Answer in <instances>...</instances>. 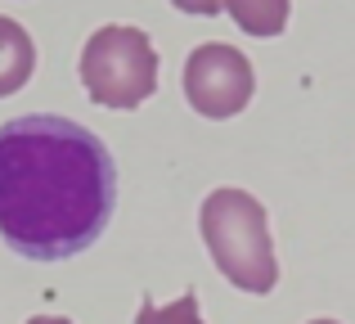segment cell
I'll list each match as a JSON object with an SVG mask.
<instances>
[{"label":"cell","mask_w":355,"mask_h":324,"mask_svg":"<svg viewBox=\"0 0 355 324\" xmlns=\"http://www.w3.org/2000/svg\"><path fill=\"white\" fill-rule=\"evenodd\" d=\"M311 324H338V320H311Z\"/></svg>","instance_id":"30bf717a"},{"label":"cell","mask_w":355,"mask_h":324,"mask_svg":"<svg viewBox=\"0 0 355 324\" xmlns=\"http://www.w3.org/2000/svg\"><path fill=\"white\" fill-rule=\"evenodd\" d=\"M117 167L95 131L50 113L0 126V239L18 257L63 262L104 235Z\"/></svg>","instance_id":"6da1fadb"},{"label":"cell","mask_w":355,"mask_h":324,"mask_svg":"<svg viewBox=\"0 0 355 324\" xmlns=\"http://www.w3.org/2000/svg\"><path fill=\"white\" fill-rule=\"evenodd\" d=\"M32 68H36V45L27 36V27L0 14V99L18 95L32 77Z\"/></svg>","instance_id":"5b68a950"},{"label":"cell","mask_w":355,"mask_h":324,"mask_svg":"<svg viewBox=\"0 0 355 324\" xmlns=\"http://www.w3.org/2000/svg\"><path fill=\"white\" fill-rule=\"evenodd\" d=\"M175 9H184V14H220L225 9V0H171Z\"/></svg>","instance_id":"ba28073f"},{"label":"cell","mask_w":355,"mask_h":324,"mask_svg":"<svg viewBox=\"0 0 355 324\" xmlns=\"http://www.w3.org/2000/svg\"><path fill=\"white\" fill-rule=\"evenodd\" d=\"M81 86L104 108H139L157 90V50L139 27H99L81 50Z\"/></svg>","instance_id":"3957f363"},{"label":"cell","mask_w":355,"mask_h":324,"mask_svg":"<svg viewBox=\"0 0 355 324\" xmlns=\"http://www.w3.org/2000/svg\"><path fill=\"white\" fill-rule=\"evenodd\" d=\"M252 90H257V72L234 45L207 41L184 59V99L193 104V113L216 117V122L234 117L252 104Z\"/></svg>","instance_id":"277c9868"},{"label":"cell","mask_w":355,"mask_h":324,"mask_svg":"<svg viewBox=\"0 0 355 324\" xmlns=\"http://www.w3.org/2000/svg\"><path fill=\"white\" fill-rule=\"evenodd\" d=\"M288 9L293 0H225V14L248 36H279L288 27Z\"/></svg>","instance_id":"8992f818"},{"label":"cell","mask_w":355,"mask_h":324,"mask_svg":"<svg viewBox=\"0 0 355 324\" xmlns=\"http://www.w3.org/2000/svg\"><path fill=\"white\" fill-rule=\"evenodd\" d=\"M135 324H202V316H198V293H180L171 307L144 302V307L135 311Z\"/></svg>","instance_id":"52a82bcc"},{"label":"cell","mask_w":355,"mask_h":324,"mask_svg":"<svg viewBox=\"0 0 355 324\" xmlns=\"http://www.w3.org/2000/svg\"><path fill=\"white\" fill-rule=\"evenodd\" d=\"M27 324H72V320H59V316H32Z\"/></svg>","instance_id":"9c48e42d"},{"label":"cell","mask_w":355,"mask_h":324,"mask_svg":"<svg viewBox=\"0 0 355 324\" xmlns=\"http://www.w3.org/2000/svg\"><path fill=\"white\" fill-rule=\"evenodd\" d=\"M198 230H202V244H207L216 271L234 289L261 298V293H270L279 284V262H275V239H270L266 207L248 189H211L202 198Z\"/></svg>","instance_id":"7a4b0ae2"}]
</instances>
